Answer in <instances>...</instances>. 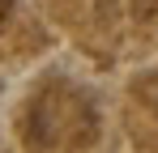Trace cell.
<instances>
[{"label": "cell", "instance_id": "6da1fadb", "mask_svg": "<svg viewBox=\"0 0 158 153\" xmlns=\"http://www.w3.org/2000/svg\"><path fill=\"white\" fill-rule=\"evenodd\" d=\"M128 13L137 26H150V22H158V0H128Z\"/></svg>", "mask_w": 158, "mask_h": 153}, {"label": "cell", "instance_id": "7a4b0ae2", "mask_svg": "<svg viewBox=\"0 0 158 153\" xmlns=\"http://www.w3.org/2000/svg\"><path fill=\"white\" fill-rule=\"evenodd\" d=\"M9 4H13V0H0V26H4V17H9Z\"/></svg>", "mask_w": 158, "mask_h": 153}]
</instances>
